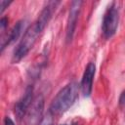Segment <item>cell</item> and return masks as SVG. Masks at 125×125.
Masks as SVG:
<instances>
[{
  "mask_svg": "<svg viewBox=\"0 0 125 125\" xmlns=\"http://www.w3.org/2000/svg\"><path fill=\"white\" fill-rule=\"evenodd\" d=\"M78 99V84L70 82L65 85L54 98L50 105V114L59 115L68 110Z\"/></svg>",
  "mask_w": 125,
  "mask_h": 125,
  "instance_id": "cell-1",
  "label": "cell"
},
{
  "mask_svg": "<svg viewBox=\"0 0 125 125\" xmlns=\"http://www.w3.org/2000/svg\"><path fill=\"white\" fill-rule=\"evenodd\" d=\"M45 26H43L37 20L26 29L23 37L21 38V42L19 43L17 49L14 52L13 58H12V62L17 63L20 61H21L27 54L28 52L32 49L34 46L38 36L40 33L43 31Z\"/></svg>",
  "mask_w": 125,
  "mask_h": 125,
  "instance_id": "cell-2",
  "label": "cell"
},
{
  "mask_svg": "<svg viewBox=\"0 0 125 125\" xmlns=\"http://www.w3.org/2000/svg\"><path fill=\"white\" fill-rule=\"evenodd\" d=\"M119 21V7L117 2H112L108 8L106 9L104 19H103V24H102V30L104 36L108 39L112 37L118 26Z\"/></svg>",
  "mask_w": 125,
  "mask_h": 125,
  "instance_id": "cell-3",
  "label": "cell"
},
{
  "mask_svg": "<svg viewBox=\"0 0 125 125\" xmlns=\"http://www.w3.org/2000/svg\"><path fill=\"white\" fill-rule=\"evenodd\" d=\"M81 5H82V1H73L71 3L69 15L67 19V23H66V41L67 42L71 41L73 37Z\"/></svg>",
  "mask_w": 125,
  "mask_h": 125,
  "instance_id": "cell-4",
  "label": "cell"
},
{
  "mask_svg": "<svg viewBox=\"0 0 125 125\" xmlns=\"http://www.w3.org/2000/svg\"><path fill=\"white\" fill-rule=\"evenodd\" d=\"M96 72V65L94 62H89L84 70L81 83H80V89L82 94L85 97H89L92 93L93 88V80Z\"/></svg>",
  "mask_w": 125,
  "mask_h": 125,
  "instance_id": "cell-5",
  "label": "cell"
},
{
  "mask_svg": "<svg viewBox=\"0 0 125 125\" xmlns=\"http://www.w3.org/2000/svg\"><path fill=\"white\" fill-rule=\"evenodd\" d=\"M32 94H33V88H32V86H28L26 88L23 96L21 97V99L16 104V105H15V114H16V116L19 120H21V118L24 117V115L26 114L30 104H32V102H33Z\"/></svg>",
  "mask_w": 125,
  "mask_h": 125,
  "instance_id": "cell-6",
  "label": "cell"
},
{
  "mask_svg": "<svg viewBox=\"0 0 125 125\" xmlns=\"http://www.w3.org/2000/svg\"><path fill=\"white\" fill-rule=\"evenodd\" d=\"M43 108H44V99L41 95H39L33 100L32 104H30V106L27 110L28 111V120L34 124H37L38 122H40Z\"/></svg>",
  "mask_w": 125,
  "mask_h": 125,
  "instance_id": "cell-7",
  "label": "cell"
},
{
  "mask_svg": "<svg viewBox=\"0 0 125 125\" xmlns=\"http://www.w3.org/2000/svg\"><path fill=\"white\" fill-rule=\"evenodd\" d=\"M22 23H23V21H18L14 25V27L11 29L9 35L7 36V39L4 42H2V44H1V51H3L4 48L7 45H10L11 43H13L14 41H16L20 37V35L21 33V30H22Z\"/></svg>",
  "mask_w": 125,
  "mask_h": 125,
  "instance_id": "cell-8",
  "label": "cell"
},
{
  "mask_svg": "<svg viewBox=\"0 0 125 125\" xmlns=\"http://www.w3.org/2000/svg\"><path fill=\"white\" fill-rule=\"evenodd\" d=\"M119 105L121 107H125V91H123L119 97Z\"/></svg>",
  "mask_w": 125,
  "mask_h": 125,
  "instance_id": "cell-9",
  "label": "cell"
},
{
  "mask_svg": "<svg viewBox=\"0 0 125 125\" xmlns=\"http://www.w3.org/2000/svg\"><path fill=\"white\" fill-rule=\"evenodd\" d=\"M11 4V2H8V1H5V0H2L1 1V13H3L4 12V10L9 6Z\"/></svg>",
  "mask_w": 125,
  "mask_h": 125,
  "instance_id": "cell-10",
  "label": "cell"
},
{
  "mask_svg": "<svg viewBox=\"0 0 125 125\" xmlns=\"http://www.w3.org/2000/svg\"><path fill=\"white\" fill-rule=\"evenodd\" d=\"M7 22H8V20H7L6 18H2V19H1L0 25H1V30H2V32H4V29H5L6 25H7Z\"/></svg>",
  "mask_w": 125,
  "mask_h": 125,
  "instance_id": "cell-11",
  "label": "cell"
},
{
  "mask_svg": "<svg viewBox=\"0 0 125 125\" xmlns=\"http://www.w3.org/2000/svg\"><path fill=\"white\" fill-rule=\"evenodd\" d=\"M4 125H15V123H14V121L10 117L7 116L5 118V120H4Z\"/></svg>",
  "mask_w": 125,
  "mask_h": 125,
  "instance_id": "cell-12",
  "label": "cell"
}]
</instances>
